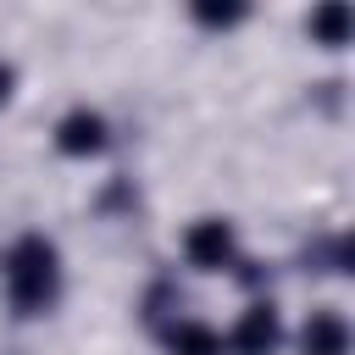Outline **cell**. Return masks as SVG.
I'll list each match as a JSON object with an SVG mask.
<instances>
[{
	"mask_svg": "<svg viewBox=\"0 0 355 355\" xmlns=\"http://www.w3.org/2000/svg\"><path fill=\"white\" fill-rule=\"evenodd\" d=\"M6 283H11V300L22 311H39L55 294V250L44 239H22L6 261Z\"/></svg>",
	"mask_w": 355,
	"mask_h": 355,
	"instance_id": "obj_1",
	"label": "cell"
},
{
	"mask_svg": "<svg viewBox=\"0 0 355 355\" xmlns=\"http://www.w3.org/2000/svg\"><path fill=\"white\" fill-rule=\"evenodd\" d=\"M272 344H277V316H272V305H250L244 322L233 327V349H239V355H266Z\"/></svg>",
	"mask_w": 355,
	"mask_h": 355,
	"instance_id": "obj_2",
	"label": "cell"
},
{
	"mask_svg": "<svg viewBox=\"0 0 355 355\" xmlns=\"http://www.w3.org/2000/svg\"><path fill=\"white\" fill-rule=\"evenodd\" d=\"M189 255H194L200 266H222V261L233 255V233H227L222 222H200V227L189 233Z\"/></svg>",
	"mask_w": 355,
	"mask_h": 355,
	"instance_id": "obj_3",
	"label": "cell"
},
{
	"mask_svg": "<svg viewBox=\"0 0 355 355\" xmlns=\"http://www.w3.org/2000/svg\"><path fill=\"white\" fill-rule=\"evenodd\" d=\"M344 344H349V333H344V322L338 316H311L305 322V355H344Z\"/></svg>",
	"mask_w": 355,
	"mask_h": 355,
	"instance_id": "obj_4",
	"label": "cell"
},
{
	"mask_svg": "<svg viewBox=\"0 0 355 355\" xmlns=\"http://www.w3.org/2000/svg\"><path fill=\"white\" fill-rule=\"evenodd\" d=\"M166 344H172V355H216L222 349V338L211 327H200V322H178L166 333Z\"/></svg>",
	"mask_w": 355,
	"mask_h": 355,
	"instance_id": "obj_5",
	"label": "cell"
},
{
	"mask_svg": "<svg viewBox=\"0 0 355 355\" xmlns=\"http://www.w3.org/2000/svg\"><path fill=\"white\" fill-rule=\"evenodd\" d=\"M61 150H100V116H89V111H78V116H67L61 122Z\"/></svg>",
	"mask_w": 355,
	"mask_h": 355,
	"instance_id": "obj_6",
	"label": "cell"
},
{
	"mask_svg": "<svg viewBox=\"0 0 355 355\" xmlns=\"http://www.w3.org/2000/svg\"><path fill=\"white\" fill-rule=\"evenodd\" d=\"M344 28H349V11H344V6H327V11L316 17V33H327V39H344Z\"/></svg>",
	"mask_w": 355,
	"mask_h": 355,
	"instance_id": "obj_7",
	"label": "cell"
},
{
	"mask_svg": "<svg viewBox=\"0 0 355 355\" xmlns=\"http://www.w3.org/2000/svg\"><path fill=\"white\" fill-rule=\"evenodd\" d=\"M6 89H11V72H6V67H0V100H6Z\"/></svg>",
	"mask_w": 355,
	"mask_h": 355,
	"instance_id": "obj_8",
	"label": "cell"
}]
</instances>
